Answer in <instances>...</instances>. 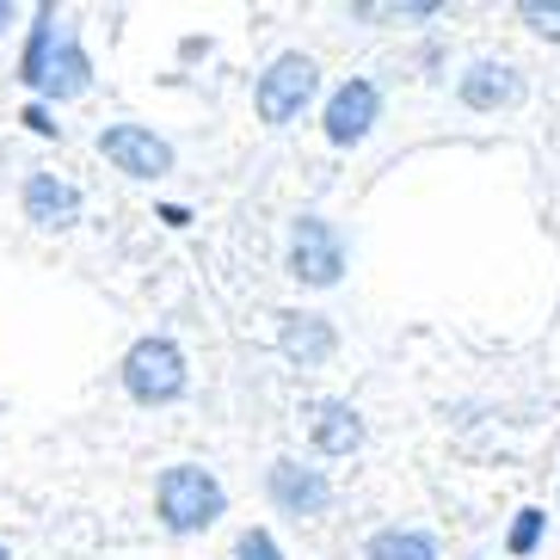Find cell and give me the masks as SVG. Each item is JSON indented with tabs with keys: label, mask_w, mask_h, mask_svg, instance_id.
Here are the masks:
<instances>
[{
	"label": "cell",
	"mask_w": 560,
	"mask_h": 560,
	"mask_svg": "<svg viewBox=\"0 0 560 560\" xmlns=\"http://www.w3.org/2000/svg\"><path fill=\"white\" fill-rule=\"evenodd\" d=\"M154 505H161L166 529L173 536H191V529H210L215 517H222V480L210 475V468H198V462H179V468H166L161 487H154Z\"/></svg>",
	"instance_id": "obj_1"
},
{
	"label": "cell",
	"mask_w": 560,
	"mask_h": 560,
	"mask_svg": "<svg viewBox=\"0 0 560 560\" xmlns=\"http://www.w3.org/2000/svg\"><path fill=\"white\" fill-rule=\"evenodd\" d=\"M124 388L142 407H166V400L185 395V351L173 339H136L130 358H124Z\"/></svg>",
	"instance_id": "obj_2"
},
{
	"label": "cell",
	"mask_w": 560,
	"mask_h": 560,
	"mask_svg": "<svg viewBox=\"0 0 560 560\" xmlns=\"http://www.w3.org/2000/svg\"><path fill=\"white\" fill-rule=\"evenodd\" d=\"M290 278L314 283V290L346 278V241H339L332 222H320V215H302L296 222V234H290Z\"/></svg>",
	"instance_id": "obj_3"
},
{
	"label": "cell",
	"mask_w": 560,
	"mask_h": 560,
	"mask_svg": "<svg viewBox=\"0 0 560 560\" xmlns=\"http://www.w3.org/2000/svg\"><path fill=\"white\" fill-rule=\"evenodd\" d=\"M314 86H320V74H314L308 56H278V62L259 74V93H253V105H259L265 124H290V117H302V105L314 100Z\"/></svg>",
	"instance_id": "obj_4"
},
{
	"label": "cell",
	"mask_w": 560,
	"mask_h": 560,
	"mask_svg": "<svg viewBox=\"0 0 560 560\" xmlns=\"http://www.w3.org/2000/svg\"><path fill=\"white\" fill-rule=\"evenodd\" d=\"M100 154L117 173H130V179H161V173H173V149L154 130H142V124H105Z\"/></svg>",
	"instance_id": "obj_5"
},
{
	"label": "cell",
	"mask_w": 560,
	"mask_h": 560,
	"mask_svg": "<svg viewBox=\"0 0 560 560\" xmlns=\"http://www.w3.org/2000/svg\"><path fill=\"white\" fill-rule=\"evenodd\" d=\"M376 112H382L376 81H346V86L327 100V142H332V149H351V142H363V136H370V124H376Z\"/></svg>",
	"instance_id": "obj_6"
},
{
	"label": "cell",
	"mask_w": 560,
	"mask_h": 560,
	"mask_svg": "<svg viewBox=\"0 0 560 560\" xmlns=\"http://www.w3.org/2000/svg\"><path fill=\"white\" fill-rule=\"evenodd\" d=\"M271 505L290 511V517H314V511H327L332 505V487L314 468H302V462H271Z\"/></svg>",
	"instance_id": "obj_7"
},
{
	"label": "cell",
	"mask_w": 560,
	"mask_h": 560,
	"mask_svg": "<svg viewBox=\"0 0 560 560\" xmlns=\"http://www.w3.org/2000/svg\"><path fill=\"white\" fill-rule=\"evenodd\" d=\"M278 346H283V358L290 363H302V370H320V363L332 358V320L327 314H283L278 320Z\"/></svg>",
	"instance_id": "obj_8"
},
{
	"label": "cell",
	"mask_w": 560,
	"mask_h": 560,
	"mask_svg": "<svg viewBox=\"0 0 560 560\" xmlns=\"http://www.w3.org/2000/svg\"><path fill=\"white\" fill-rule=\"evenodd\" d=\"M25 215L37 229H68V222H81V191L56 173H32L25 179Z\"/></svg>",
	"instance_id": "obj_9"
},
{
	"label": "cell",
	"mask_w": 560,
	"mask_h": 560,
	"mask_svg": "<svg viewBox=\"0 0 560 560\" xmlns=\"http://www.w3.org/2000/svg\"><path fill=\"white\" fill-rule=\"evenodd\" d=\"M524 100V81H517V68L505 62H475L462 74V105L468 112H505V105Z\"/></svg>",
	"instance_id": "obj_10"
},
{
	"label": "cell",
	"mask_w": 560,
	"mask_h": 560,
	"mask_svg": "<svg viewBox=\"0 0 560 560\" xmlns=\"http://www.w3.org/2000/svg\"><path fill=\"white\" fill-rule=\"evenodd\" d=\"M358 444H363V419L346 400H327V407L314 412V450L320 456H351Z\"/></svg>",
	"instance_id": "obj_11"
},
{
	"label": "cell",
	"mask_w": 560,
	"mask_h": 560,
	"mask_svg": "<svg viewBox=\"0 0 560 560\" xmlns=\"http://www.w3.org/2000/svg\"><path fill=\"white\" fill-rule=\"evenodd\" d=\"M363 560H438V542L425 529H382V536H370Z\"/></svg>",
	"instance_id": "obj_12"
},
{
	"label": "cell",
	"mask_w": 560,
	"mask_h": 560,
	"mask_svg": "<svg viewBox=\"0 0 560 560\" xmlns=\"http://www.w3.org/2000/svg\"><path fill=\"white\" fill-rule=\"evenodd\" d=\"M56 93V100H81L86 93V50L74 44V37H62V50H56L50 62V81H44Z\"/></svg>",
	"instance_id": "obj_13"
},
{
	"label": "cell",
	"mask_w": 560,
	"mask_h": 560,
	"mask_svg": "<svg viewBox=\"0 0 560 560\" xmlns=\"http://www.w3.org/2000/svg\"><path fill=\"white\" fill-rule=\"evenodd\" d=\"M50 44H56V7H44V13H37V25H32V44H25V62H19V74H25L32 86L50 81V62H56Z\"/></svg>",
	"instance_id": "obj_14"
},
{
	"label": "cell",
	"mask_w": 560,
	"mask_h": 560,
	"mask_svg": "<svg viewBox=\"0 0 560 560\" xmlns=\"http://www.w3.org/2000/svg\"><path fill=\"white\" fill-rule=\"evenodd\" d=\"M542 524H548V511H536V505L517 511V524H511V555H536V542H542Z\"/></svg>",
	"instance_id": "obj_15"
},
{
	"label": "cell",
	"mask_w": 560,
	"mask_h": 560,
	"mask_svg": "<svg viewBox=\"0 0 560 560\" xmlns=\"http://www.w3.org/2000/svg\"><path fill=\"white\" fill-rule=\"evenodd\" d=\"M517 13H524V19H529V25H536L542 37H560V0H524Z\"/></svg>",
	"instance_id": "obj_16"
},
{
	"label": "cell",
	"mask_w": 560,
	"mask_h": 560,
	"mask_svg": "<svg viewBox=\"0 0 560 560\" xmlns=\"http://www.w3.org/2000/svg\"><path fill=\"white\" fill-rule=\"evenodd\" d=\"M241 560H283V555L265 529H247V536H241Z\"/></svg>",
	"instance_id": "obj_17"
},
{
	"label": "cell",
	"mask_w": 560,
	"mask_h": 560,
	"mask_svg": "<svg viewBox=\"0 0 560 560\" xmlns=\"http://www.w3.org/2000/svg\"><path fill=\"white\" fill-rule=\"evenodd\" d=\"M25 124H32L37 136H56V124H50V112H44V105H25Z\"/></svg>",
	"instance_id": "obj_18"
},
{
	"label": "cell",
	"mask_w": 560,
	"mask_h": 560,
	"mask_svg": "<svg viewBox=\"0 0 560 560\" xmlns=\"http://www.w3.org/2000/svg\"><path fill=\"white\" fill-rule=\"evenodd\" d=\"M0 19H7V7H0Z\"/></svg>",
	"instance_id": "obj_19"
},
{
	"label": "cell",
	"mask_w": 560,
	"mask_h": 560,
	"mask_svg": "<svg viewBox=\"0 0 560 560\" xmlns=\"http://www.w3.org/2000/svg\"><path fill=\"white\" fill-rule=\"evenodd\" d=\"M0 560H7V548H0Z\"/></svg>",
	"instance_id": "obj_20"
}]
</instances>
